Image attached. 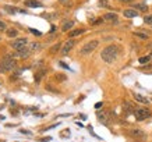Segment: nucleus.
<instances>
[{
    "instance_id": "f257e3e1",
    "label": "nucleus",
    "mask_w": 152,
    "mask_h": 142,
    "mask_svg": "<svg viewBox=\"0 0 152 142\" xmlns=\"http://www.w3.org/2000/svg\"><path fill=\"white\" fill-rule=\"evenodd\" d=\"M117 56H119V47L116 45L107 46L101 53V57L105 63H113V61L117 59Z\"/></svg>"
},
{
    "instance_id": "f03ea898",
    "label": "nucleus",
    "mask_w": 152,
    "mask_h": 142,
    "mask_svg": "<svg viewBox=\"0 0 152 142\" xmlns=\"http://www.w3.org/2000/svg\"><path fill=\"white\" fill-rule=\"evenodd\" d=\"M17 67V61L13 59V57H6L0 61V73H9V71H13L14 68Z\"/></svg>"
},
{
    "instance_id": "7ed1b4c3",
    "label": "nucleus",
    "mask_w": 152,
    "mask_h": 142,
    "mask_svg": "<svg viewBox=\"0 0 152 142\" xmlns=\"http://www.w3.org/2000/svg\"><path fill=\"white\" fill-rule=\"evenodd\" d=\"M133 113L135 120H138V121H144V120H147L151 116V111L147 107H137V109H134Z\"/></svg>"
},
{
    "instance_id": "20e7f679",
    "label": "nucleus",
    "mask_w": 152,
    "mask_h": 142,
    "mask_svg": "<svg viewBox=\"0 0 152 142\" xmlns=\"http://www.w3.org/2000/svg\"><path fill=\"white\" fill-rule=\"evenodd\" d=\"M98 46H99V42L98 41H89L88 43H85V45L81 47L80 53H81V55H89V53H92V52L96 49Z\"/></svg>"
},
{
    "instance_id": "39448f33",
    "label": "nucleus",
    "mask_w": 152,
    "mask_h": 142,
    "mask_svg": "<svg viewBox=\"0 0 152 142\" xmlns=\"http://www.w3.org/2000/svg\"><path fill=\"white\" fill-rule=\"evenodd\" d=\"M27 43H28L27 38H18V39H15V41L11 42V47H13L14 50H20V49L25 47Z\"/></svg>"
},
{
    "instance_id": "423d86ee",
    "label": "nucleus",
    "mask_w": 152,
    "mask_h": 142,
    "mask_svg": "<svg viewBox=\"0 0 152 142\" xmlns=\"http://www.w3.org/2000/svg\"><path fill=\"white\" fill-rule=\"evenodd\" d=\"M74 45H75V42L73 41V39H70V41H67L63 45V47H61V55L66 56V55H69L70 52H71V49L74 47Z\"/></svg>"
},
{
    "instance_id": "0eeeda50",
    "label": "nucleus",
    "mask_w": 152,
    "mask_h": 142,
    "mask_svg": "<svg viewBox=\"0 0 152 142\" xmlns=\"http://www.w3.org/2000/svg\"><path fill=\"white\" fill-rule=\"evenodd\" d=\"M129 135L131 138H144L145 137V133L140 128H131V130H129Z\"/></svg>"
},
{
    "instance_id": "6e6552de",
    "label": "nucleus",
    "mask_w": 152,
    "mask_h": 142,
    "mask_svg": "<svg viewBox=\"0 0 152 142\" xmlns=\"http://www.w3.org/2000/svg\"><path fill=\"white\" fill-rule=\"evenodd\" d=\"M98 120H99L102 124L107 125V124L110 123V119H109V113H107V111H103V113H98Z\"/></svg>"
},
{
    "instance_id": "1a4fd4ad",
    "label": "nucleus",
    "mask_w": 152,
    "mask_h": 142,
    "mask_svg": "<svg viewBox=\"0 0 152 142\" xmlns=\"http://www.w3.org/2000/svg\"><path fill=\"white\" fill-rule=\"evenodd\" d=\"M103 20H105V21H107V23L116 24V23H117V20H119V17H117V14H116V13H106L105 15H103Z\"/></svg>"
},
{
    "instance_id": "9d476101",
    "label": "nucleus",
    "mask_w": 152,
    "mask_h": 142,
    "mask_svg": "<svg viewBox=\"0 0 152 142\" xmlns=\"http://www.w3.org/2000/svg\"><path fill=\"white\" fill-rule=\"evenodd\" d=\"M133 98L141 105H149V99L145 98L144 95H141V93H133Z\"/></svg>"
},
{
    "instance_id": "9b49d317",
    "label": "nucleus",
    "mask_w": 152,
    "mask_h": 142,
    "mask_svg": "<svg viewBox=\"0 0 152 142\" xmlns=\"http://www.w3.org/2000/svg\"><path fill=\"white\" fill-rule=\"evenodd\" d=\"M32 52L29 50V47H23V49H20V50H17V53L14 56H18V57H23V59H27V57H29V55H31Z\"/></svg>"
},
{
    "instance_id": "f8f14e48",
    "label": "nucleus",
    "mask_w": 152,
    "mask_h": 142,
    "mask_svg": "<svg viewBox=\"0 0 152 142\" xmlns=\"http://www.w3.org/2000/svg\"><path fill=\"white\" fill-rule=\"evenodd\" d=\"M123 15H124L126 18H134V17L138 15V11L134 9H126L124 11H123Z\"/></svg>"
},
{
    "instance_id": "ddd939ff",
    "label": "nucleus",
    "mask_w": 152,
    "mask_h": 142,
    "mask_svg": "<svg viewBox=\"0 0 152 142\" xmlns=\"http://www.w3.org/2000/svg\"><path fill=\"white\" fill-rule=\"evenodd\" d=\"M73 27H74V23L71 20H67V21H64L63 25H61V31H63V32H67V31H70Z\"/></svg>"
},
{
    "instance_id": "4468645a",
    "label": "nucleus",
    "mask_w": 152,
    "mask_h": 142,
    "mask_svg": "<svg viewBox=\"0 0 152 142\" xmlns=\"http://www.w3.org/2000/svg\"><path fill=\"white\" fill-rule=\"evenodd\" d=\"M6 32H7V36L9 38H15L18 35V31H17L15 28H10V29H7Z\"/></svg>"
},
{
    "instance_id": "2eb2a0df",
    "label": "nucleus",
    "mask_w": 152,
    "mask_h": 142,
    "mask_svg": "<svg viewBox=\"0 0 152 142\" xmlns=\"http://www.w3.org/2000/svg\"><path fill=\"white\" fill-rule=\"evenodd\" d=\"M42 47V45L39 43V42H32L31 45H29V50L31 52H35V50H39Z\"/></svg>"
},
{
    "instance_id": "dca6fc26",
    "label": "nucleus",
    "mask_w": 152,
    "mask_h": 142,
    "mask_svg": "<svg viewBox=\"0 0 152 142\" xmlns=\"http://www.w3.org/2000/svg\"><path fill=\"white\" fill-rule=\"evenodd\" d=\"M133 6H134V10H138V11H147V10H148V6L147 4H142V3L133 4Z\"/></svg>"
},
{
    "instance_id": "f3484780",
    "label": "nucleus",
    "mask_w": 152,
    "mask_h": 142,
    "mask_svg": "<svg viewBox=\"0 0 152 142\" xmlns=\"http://www.w3.org/2000/svg\"><path fill=\"white\" fill-rule=\"evenodd\" d=\"M25 4L28 6V7H41V3L39 1H35V0H27L25 1Z\"/></svg>"
},
{
    "instance_id": "a211bd4d",
    "label": "nucleus",
    "mask_w": 152,
    "mask_h": 142,
    "mask_svg": "<svg viewBox=\"0 0 152 142\" xmlns=\"http://www.w3.org/2000/svg\"><path fill=\"white\" fill-rule=\"evenodd\" d=\"M151 60H152V55H149V56H144V57H141L138 61H140V64H147V63H149Z\"/></svg>"
},
{
    "instance_id": "6ab92c4d",
    "label": "nucleus",
    "mask_w": 152,
    "mask_h": 142,
    "mask_svg": "<svg viewBox=\"0 0 152 142\" xmlns=\"http://www.w3.org/2000/svg\"><path fill=\"white\" fill-rule=\"evenodd\" d=\"M81 33H84V29H74V31H71V32L69 33V36L75 38V36H78V35H81Z\"/></svg>"
},
{
    "instance_id": "aec40b11",
    "label": "nucleus",
    "mask_w": 152,
    "mask_h": 142,
    "mask_svg": "<svg viewBox=\"0 0 152 142\" xmlns=\"http://www.w3.org/2000/svg\"><path fill=\"white\" fill-rule=\"evenodd\" d=\"M134 35H135L137 38H140V39H142V41H145V39H148V38H149V36H148V33L140 32V31H138V32H134Z\"/></svg>"
},
{
    "instance_id": "412c9836",
    "label": "nucleus",
    "mask_w": 152,
    "mask_h": 142,
    "mask_svg": "<svg viewBox=\"0 0 152 142\" xmlns=\"http://www.w3.org/2000/svg\"><path fill=\"white\" fill-rule=\"evenodd\" d=\"M4 10L9 11V13H11V14L17 13V11H21V10H17V9H14V7H10V6H4Z\"/></svg>"
},
{
    "instance_id": "4be33fe9",
    "label": "nucleus",
    "mask_w": 152,
    "mask_h": 142,
    "mask_svg": "<svg viewBox=\"0 0 152 142\" xmlns=\"http://www.w3.org/2000/svg\"><path fill=\"white\" fill-rule=\"evenodd\" d=\"M144 21H145L147 24H149V25L152 27V14H149V15H145V17H144Z\"/></svg>"
},
{
    "instance_id": "5701e85b",
    "label": "nucleus",
    "mask_w": 152,
    "mask_h": 142,
    "mask_svg": "<svg viewBox=\"0 0 152 142\" xmlns=\"http://www.w3.org/2000/svg\"><path fill=\"white\" fill-rule=\"evenodd\" d=\"M124 107H126V110H129V111H134L133 105H131L130 102H126V103H124Z\"/></svg>"
},
{
    "instance_id": "b1692460",
    "label": "nucleus",
    "mask_w": 152,
    "mask_h": 142,
    "mask_svg": "<svg viewBox=\"0 0 152 142\" xmlns=\"http://www.w3.org/2000/svg\"><path fill=\"white\" fill-rule=\"evenodd\" d=\"M3 31H7V25H6V23H3L0 20V32H3Z\"/></svg>"
},
{
    "instance_id": "393cba45",
    "label": "nucleus",
    "mask_w": 152,
    "mask_h": 142,
    "mask_svg": "<svg viewBox=\"0 0 152 142\" xmlns=\"http://www.w3.org/2000/svg\"><path fill=\"white\" fill-rule=\"evenodd\" d=\"M20 74H21V70H18V71H15V73H14L13 75H11V77H10V79L13 81V79H15V78H18Z\"/></svg>"
},
{
    "instance_id": "a878e982",
    "label": "nucleus",
    "mask_w": 152,
    "mask_h": 142,
    "mask_svg": "<svg viewBox=\"0 0 152 142\" xmlns=\"http://www.w3.org/2000/svg\"><path fill=\"white\" fill-rule=\"evenodd\" d=\"M43 74H45V71H43V70H42L41 73H38L37 75H35V81H39V79L42 78V75H43Z\"/></svg>"
},
{
    "instance_id": "bb28decb",
    "label": "nucleus",
    "mask_w": 152,
    "mask_h": 142,
    "mask_svg": "<svg viewBox=\"0 0 152 142\" xmlns=\"http://www.w3.org/2000/svg\"><path fill=\"white\" fill-rule=\"evenodd\" d=\"M99 6H101V7H107V0H101V1H99Z\"/></svg>"
},
{
    "instance_id": "cd10ccee",
    "label": "nucleus",
    "mask_w": 152,
    "mask_h": 142,
    "mask_svg": "<svg viewBox=\"0 0 152 142\" xmlns=\"http://www.w3.org/2000/svg\"><path fill=\"white\" fill-rule=\"evenodd\" d=\"M60 3H61V4H64V6H70V4H71V1H70V0H60Z\"/></svg>"
},
{
    "instance_id": "c85d7f7f",
    "label": "nucleus",
    "mask_w": 152,
    "mask_h": 142,
    "mask_svg": "<svg viewBox=\"0 0 152 142\" xmlns=\"http://www.w3.org/2000/svg\"><path fill=\"white\" fill-rule=\"evenodd\" d=\"M56 79H59V81H64L66 77H64V75H60V74H59V75H56Z\"/></svg>"
},
{
    "instance_id": "c756f323",
    "label": "nucleus",
    "mask_w": 152,
    "mask_h": 142,
    "mask_svg": "<svg viewBox=\"0 0 152 142\" xmlns=\"http://www.w3.org/2000/svg\"><path fill=\"white\" fill-rule=\"evenodd\" d=\"M31 32H32V33H35V35H38V36L41 35V32H39V31H35V29H31Z\"/></svg>"
},
{
    "instance_id": "7c9ffc66",
    "label": "nucleus",
    "mask_w": 152,
    "mask_h": 142,
    "mask_svg": "<svg viewBox=\"0 0 152 142\" xmlns=\"http://www.w3.org/2000/svg\"><path fill=\"white\" fill-rule=\"evenodd\" d=\"M59 47H60V45H59V43H57V45H56V46H53V50H52V52H56V50H59Z\"/></svg>"
},
{
    "instance_id": "2f4dec72",
    "label": "nucleus",
    "mask_w": 152,
    "mask_h": 142,
    "mask_svg": "<svg viewBox=\"0 0 152 142\" xmlns=\"http://www.w3.org/2000/svg\"><path fill=\"white\" fill-rule=\"evenodd\" d=\"M102 105H103V103H102V102H99V103H96V105H95V107H96V109H101Z\"/></svg>"
},
{
    "instance_id": "473e14b6",
    "label": "nucleus",
    "mask_w": 152,
    "mask_h": 142,
    "mask_svg": "<svg viewBox=\"0 0 152 142\" xmlns=\"http://www.w3.org/2000/svg\"><path fill=\"white\" fill-rule=\"evenodd\" d=\"M59 64L61 66V67H63V68H67V70H69V66H66L64 63H59Z\"/></svg>"
},
{
    "instance_id": "72a5a7b5",
    "label": "nucleus",
    "mask_w": 152,
    "mask_h": 142,
    "mask_svg": "<svg viewBox=\"0 0 152 142\" xmlns=\"http://www.w3.org/2000/svg\"><path fill=\"white\" fill-rule=\"evenodd\" d=\"M120 1H123V3H133V0H120Z\"/></svg>"
},
{
    "instance_id": "f704fd0d",
    "label": "nucleus",
    "mask_w": 152,
    "mask_h": 142,
    "mask_svg": "<svg viewBox=\"0 0 152 142\" xmlns=\"http://www.w3.org/2000/svg\"><path fill=\"white\" fill-rule=\"evenodd\" d=\"M0 39H1V38H0Z\"/></svg>"
}]
</instances>
